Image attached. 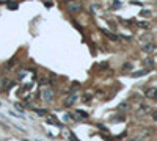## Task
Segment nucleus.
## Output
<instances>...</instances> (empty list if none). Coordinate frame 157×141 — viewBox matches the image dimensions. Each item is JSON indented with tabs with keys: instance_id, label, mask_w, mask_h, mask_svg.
I'll return each mask as SVG.
<instances>
[{
	"instance_id": "1",
	"label": "nucleus",
	"mask_w": 157,
	"mask_h": 141,
	"mask_svg": "<svg viewBox=\"0 0 157 141\" xmlns=\"http://www.w3.org/2000/svg\"><path fill=\"white\" fill-rule=\"evenodd\" d=\"M142 50H143V52H146V53H151V52H154V50H156V46H154L153 42H148V44H145V46L142 47Z\"/></svg>"
},
{
	"instance_id": "2",
	"label": "nucleus",
	"mask_w": 157,
	"mask_h": 141,
	"mask_svg": "<svg viewBox=\"0 0 157 141\" xmlns=\"http://www.w3.org/2000/svg\"><path fill=\"white\" fill-rule=\"evenodd\" d=\"M52 96H53V94H52V89H44V91H42V99H44V100L50 102V100L53 99Z\"/></svg>"
},
{
	"instance_id": "3",
	"label": "nucleus",
	"mask_w": 157,
	"mask_h": 141,
	"mask_svg": "<svg viewBox=\"0 0 157 141\" xmlns=\"http://www.w3.org/2000/svg\"><path fill=\"white\" fill-rule=\"evenodd\" d=\"M146 96H148L149 99H154V100H157V88H149V89L146 91Z\"/></svg>"
},
{
	"instance_id": "4",
	"label": "nucleus",
	"mask_w": 157,
	"mask_h": 141,
	"mask_svg": "<svg viewBox=\"0 0 157 141\" xmlns=\"http://www.w3.org/2000/svg\"><path fill=\"white\" fill-rule=\"evenodd\" d=\"M75 100H77V96H75V94H71V96L66 99V102H64V104H66V107H71Z\"/></svg>"
},
{
	"instance_id": "5",
	"label": "nucleus",
	"mask_w": 157,
	"mask_h": 141,
	"mask_svg": "<svg viewBox=\"0 0 157 141\" xmlns=\"http://www.w3.org/2000/svg\"><path fill=\"white\" fill-rule=\"evenodd\" d=\"M82 9V5L80 3H75V5H69V11L71 13H79Z\"/></svg>"
},
{
	"instance_id": "6",
	"label": "nucleus",
	"mask_w": 157,
	"mask_h": 141,
	"mask_svg": "<svg viewBox=\"0 0 157 141\" xmlns=\"http://www.w3.org/2000/svg\"><path fill=\"white\" fill-rule=\"evenodd\" d=\"M149 72V69H142V71H138V72H132V77H143V75H146Z\"/></svg>"
},
{
	"instance_id": "7",
	"label": "nucleus",
	"mask_w": 157,
	"mask_h": 141,
	"mask_svg": "<svg viewBox=\"0 0 157 141\" xmlns=\"http://www.w3.org/2000/svg\"><path fill=\"white\" fill-rule=\"evenodd\" d=\"M102 33L107 36V38H110V39H113V41H116L118 39V36L116 35H113V33H110V31H107V30H102Z\"/></svg>"
},
{
	"instance_id": "8",
	"label": "nucleus",
	"mask_w": 157,
	"mask_h": 141,
	"mask_svg": "<svg viewBox=\"0 0 157 141\" xmlns=\"http://www.w3.org/2000/svg\"><path fill=\"white\" fill-rule=\"evenodd\" d=\"M112 6H113V9H118V8L121 6V2H118V0H113V3H112Z\"/></svg>"
},
{
	"instance_id": "9",
	"label": "nucleus",
	"mask_w": 157,
	"mask_h": 141,
	"mask_svg": "<svg viewBox=\"0 0 157 141\" xmlns=\"http://www.w3.org/2000/svg\"><path fill=\"white\" fill-rule=\"evenodd\" d=\"M138 25L142 28H149V22H138Z\"/></svg>"
},
{
	"instance_id": "10",
	"label": "nucleus",
	"mask_w": 157,
	"mask_h": 141,
	"mask_svg": "<svg viewBox=\"0 0 157 141\" xmlns=\"http://www.w3.org/2000/svg\"><path fill=\"white\" fill-rule=\"evenodd\" d=\"M127 108H129V104H126V102L120 105V110H127Z\"/></svg>"
},
{
	"instance_id": "11",
	"label": "nucleus",
	"mask_w": 157,
	"mask_h": 141,
	"mask_svg": "<svg viewBox=\"0 0 157 141\" xmlns=\"http://www.w3.org/2000/svg\"><path fill=\"white\" fill-rule=\"evenodd\" d=\"M107 66H109L107 63H101V64H98V69H105Z\"/></svg>"
},
{
	"instance_id": "12",
	"label": "nucleus",
	"mask_w": 157,
	"mask_h": 141,
	"mask_svg": "<svg viewBox=\"0 0 157 141\" xmlns=\"http://www.w3.org/2000/svg\"><path fill=\"white\" fill-rule=\"evenodd\" d=\"M90 100H91V96H90V94H85V96H83V102H90Z\"/></svg>"
},
{
	"instance_id": "13",
	"label": "nucleus",
	"mask_w": 157,
	"mask_h": 141,
	"mask_svg": "<svg viewBox=\"0 0 157 141\" xmlns=\"http://www.w3.org/2000/svg\"><path fill=\"white\" fill-rule=\"evenodd\" d=\"M145 63H146L148 66H153V58H148V60H145Z\"/></svg>"
},
{
	"instance_id": "14",
	"label": "nucleus",
	"mask_w": 157,
	"mask_h": 141,
	"mask_svg": "<svg viewBox=\"0 0 157 141\" xmlns=\"http://www.w3.org/2000/svg\"><path fill=\"white\" fill-rule=\"evenodd\" d=\"M36 113H38V115H41V116H42V115H47V111H46V110H36Z\"/></svg>"
},
{
	"instance_id": "15",
	"label": "nucleus",
	"mask_w": 157,
	"mask_h": 141,
	"mask_svg": "<svg viewBox=\"0 0 157 141\" xmlns=\"http://www.w3.org/2000/svg\"><path fill=\"white\" fill-rule=\"evenodd\" d=\"M142 16H149V11L148 9H142Z\"/></svg>"
},
{
	"instance_id": "16",
	"label": "nucleus",
	"mask_w": 157,
	"mask_h": 141,
	"mask_svg": "<svg viewBox=\"0 0 157 141\" xmlns=\"http://www.w3.org/2000/svg\"><path fill=\"white\" fill-rule=\"evenodd\" d=\"M71 89H74V91L79 89V83H74V86H71Z\"/></svg>"
},
{
	"instance_id": "17",
	"label": "nucleus",
	"mask_w": 157,
	"mask_h": 141,
	"mask_svg": "<svg viewBox=\"0 0 157 141\" xmlns=\"http://www.w3.org/2000/svg\"><path fill=\"white\" fill-rule=\"evenodd\" d=\"M131 67H132L131 63H126V64H124V69H131Z\"/></svg>"
},
{
	"instance_id": "18",
	"label": "nucleus",
	"mask_w": 157,
	"mask_h": 141,
	"mask_svg": "<svg viewBox=\"0 0 157 141\" xmlns=\"http://www.w3.org/2000/svg\"><path fill=\"white\" fill-rule=\"evenodd\" d=\"M153 119L157 121V111H153Z\"/></svg>"
},
{
	"instance_id": "19",
	"label": "nucleus",
	"mask_w": 157,
	"mask_h": 141,
	"mask_svg": "<svg viewBox=\"0 0 157 141\" xmlns=\"http://www.w3.org/2000/svg\"><path fill=\"white\" fill-rule=\"evenodd\" d=\"M129 141H138V138H132V140H129Z\"/></svg>"
},
{
	"instance_id": "20",
	"label": "nucleus",
	"mask_w": 157,
	"mask_h": 141,
	"mask_svg": "<svg viewBox=\"0 0 157 141\" xmlns=\"http://www.w3.org/2000/svg\"><path fill=\"white\" fill-rule=\"evenodd\" d=\"M66 2H74V0H66Z\"/></svg>"
},
{
	"instance_id": "21",
	"label": "nucleus",
	"mask_w": 157,
	"mask_h": 141,
	"mask_svg": "<svg viewBox=\"0 0 157 141\" xmlns=\"http://www.w3.org/2000/svg\"><path fill=\"white\" fill-rule=\"evenodd\" d=\"M24 141H28V140H24Z\"/></svg>"
}]
</instances>
